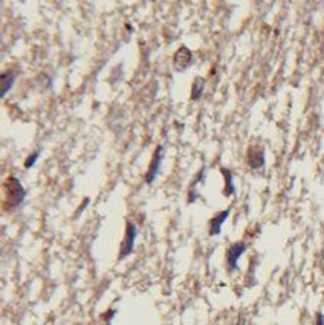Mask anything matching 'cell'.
Instances as JSON below:
<instances>
[{"mask_svg":"<svg viewBox=\"0 0 324 325\" xmlns=\"http://www.w3.org/2000/svg\"><path fill=\"white\" fill-rule=\"evenodd\" d=\"M220 173L225 179V188H223V194L226 197L236 194V187H234V176L233 171L228 168H220Z\"/></svg>","mask_w":324,"mask_h":325,"instance_id":"30bf717a","label":"cell"},{"mask_svg":"<svg viewBox=\"0 0 324 325\" xmlns=\"http://www.w3.org/2000/svg\"><path fill=\"white\" fill-rule=\"evenodd\" d=\"M205 176H206V170H205V168H202V170L196 174V177L193 179V182H192V185H190V188H188V203H195L196 200L199 198L197 187L205 180Z\"/></svg>","mask_w":324,"mask_h":325,"instance_id":"9c48e42d","label":"cell"},{"mask_svg":"<svg viewBox=\"0 0 324 325\" xmlns=\"http://www.w3.org/2000/svg\"><path fill=\"white\" fill-rule=\"evenodd\" d=\"M39 157H40V151L37 150V151H32L26 159H25V164H23V167L26 168V170H31L35 164H37V160H39Z\"/></svg>","mask_w":324,"mask_h":325,"instance_id":"7c38bea8","label":"cell"},{"mask_svg":"<svg viewBox=\"0 0 324 325\" xmlns=\"http://www.w3.org/2000/svg\"><path fill=\"white\" fill-rule=\"evenodd\" d=\"M192 58H193V54H192V51L188 49V48H185V46H182L176 54H175V66H176V69L178 70H182V69H185V67H188V66L192 65Z\"/></svg>","mask_w":324,"mask_h":325,"instance_id":"52a82bcc","label":"cell"},{"mask_svg":"<svg viewBox=\"0 0 324 325\" xmlns=\"http://www.w3.org/2000/svg\"><path fill=\"white\" fill-rule=\"evenodd\" d=\"M230 214H231V209L228 208V209H223V211L217 212V214L209 220V223H208V234H209L211 237H216V235H219V234L222 232V226H223V223L226 221V218L230 217Z\"/></svg>","mask_w":324,"mask_h":325,"instance_id":"5b68a950","label":"cell"},{"mask_svg":"<svg viewBox=\"0 0 324 325\" xmlns=\"http://www.w3.org/2000/svg\"><path fill=\"white\" fill-rule=\"evenodd\" d=\"M17 79V72L14 70H5L2 73V89H0V96H6L8 92L14 87V83Z\"/></svg>","mask_w":324,"mask_h":325,"instance_id":"ba28073f","label":"cell"},{"mask_svg":"<svg viewBox=\"0 0 324 325\" xmlns=\"http://www.w3.org/2000/svg\"><path fill=\"white\" fill-rule=\"evenodd\" d=\"M136 237H138V228L135 223L127 221L126 223V234L120 248V254H118V260H124L129 255H131L133 249H135V243H136Z\"/></svg>","mask_w":324,"mask_h":325,"instance_id":"7a4b0ae2","label":"cell"},{"mask_svg":"<svg viewBox=\"0 0 324 325\" xmlns=\"http://www.w3.org/2000/svg\"><path fill=\"white\" fill-rule=\"evenodd\" d=\"M246 160H248V165L253 168V170H260L264 167V150L259 147V145H253L250 150H248V154H246Z\"/></svg>","mask_w":324,"mask_h":325,"instance_id":"8992f818","label":"cell"},{"mask_svg":"<svg viewBox=\"0 0 324 325\" xmlns=\"http://www.w3.org/2000/svg\"><path fill=\"white\" fill-rule=\"evenodd\" d=\"M115 310H109V313H106V315H103V318L106 319V321H110V318H113L115 316Z\"/></svg>","mask_w":324,"mask_h":325,"instance_id":"4fadbf2b","label":"cell"},{"mask_svg":"<svg viewBox=\"0 0 324 325\" xmlns=\"http://www.w3.org/2000/svg\"><path fill=\"white\" fill-rule=\"evenodd\" d=\"M317 325H324V315L317 313Z\"/></svg>","mask_w":324,"mask_h":325,"instance_id":"5bb4252c","label":"cell"},{"mask_svg":"<svg viewBox=\"0 0 324 325\" xmlns=\"http://www.w3.org/2000/svg\"><path fill=\"white\" fill-rule=\"evenodd\" d=\"M162 160H164V147L162 145H158L153 156H151V160L148 164V170L145 173V184L147 185H151L155 182V179L158 177L159 174V170H161V165H162Z\"/></svg>","mask_w":324,"mask_h":325,"instance_id":"3957f363","label":"cell"},{"mask_svg":"<svg viewBox=\"0 0 324 325\" xmlns=\"http://www.w3.org/2000/svg\"><path fill=\"white\" fill-rule=\"evenodd\" d=\"M3 191H5V209L11 211L18 208L23 200L26 198L28 191L25 190V187L20 184V180L14 176L8 177L3 184Z\"/></svg>","mask_w":324,"mask_h":325,"instance_id":"6da1fadb","label":"cell"},{"mask_svg":"<svg viewBox=\"0 0 324 325\" xmlns=\"http://www.w3.org/2000/svg\"><path fill=\"white\" fill-rule=\"evenodd\" d=\"M246 249H248V245L245 241H237V243H234L228 248V251H226V266H228L230 272L239 269V260L246 252Z\"/></svg>","mask_w":324,"mask_h":325,"instance_id":"277c9868","label":"cell"},{"mask_svg":"<svg viewBox=\"0 0 324 325\" xmlns=\"http://www.w3.org/2000/svg\"><path fill=\"white\" fill-rule=\"evenodd\" d=\"M203 89H205V79L203 78H196L193 81V86H192V99L193 101H197L202 98V93H203Z\"/></svg>","mask_w":324,"mask_h":325,"instance_id":"8fae6325","label":"cell"},{"mask_svg":"<svg viewBox=\"0 0 324 325\" xmlns=\"http://www.w3.org/2000/svg\"><path fill=\"white\" fill-rule=\"evenodd\" d=\"M89 201H90L89 198H84V200H83V205L80 206V209H78V214H80V212H81V211H83V209L86 208V205H89Z\"/></svg>","mask_w":324,"mask_h":325,"instance_id":"9a60e30c","label":"cell"}]
</instances>
